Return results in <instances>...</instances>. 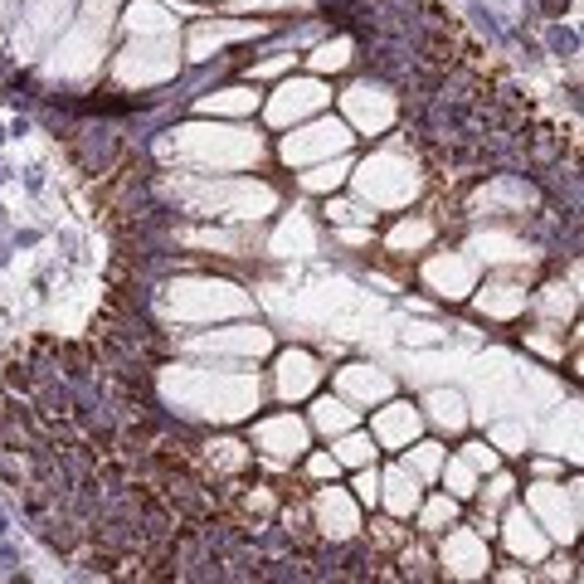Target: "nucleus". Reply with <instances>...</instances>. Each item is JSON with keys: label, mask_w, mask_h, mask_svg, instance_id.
<instances>
[{"label": "nucleus", "mask_w": 584, "mask_h": 584, "mask_svg": "<svg viewBox=\"0 0 584 584\" xmlns=\"http://www.w3.org/2000/svg\"><path fill=\"white\" fill-rule=\"evenodd\" d=\"M73 404H78V399H73L69 385H44V390H39V409H44V419H69Z\"/></svg>", "instance_id": "f257e3e1"}, {"label": "nucleus", "mask_w": 584, "mask_h": 584, "mask_svg": "<svg viewBox=\"0 0 584 584\" xmlns=\"http://www.w3.org/2000/svg\"><path fill=\"white\" fill-rule=\"evenodd\" d=\"M550 49H555V54H565V59H570L574 49H579V39H574L570 30H560V25H555V30H550Z\"/></svg>", "instance_id": "f03ea898"}, {"label": "nucleus", "mask_w": 584, "mask_h": 584, "mask_svg": "<svg viewBox=\"0 0 584 584\" xmlns=\"http://www.w3.org/2000/svg\"><path fill=\"white\" fill-rule=\"evenodd\" d=\"M472 20H477V30H487V34H502L497 15H492V10H482V5H472Z\"/></svg>", "instance_id": "7ed1b4c3"}, {"label": "nucleus", "mask_w": 584, "mask_h": 584, "mask_svg": "<svg viewBox=\"0 0 584 584\" xmlns=\"http://www.w3.org/2000/svg\"><path fill=\"white\" fill-rule=\"evenodd\" d=\"M34 380H39V375H34L30 365H10V385H15V390H30Z\"/></svg>", "instance_id": "20e7f679"}, {"label": "nucleus", "mask_w": 584, "mask_h": 584, "mask_svg": "<svg viewBox=\"0 0 584 584\" xmlns=\"http://www.w3.org/2000/svg\"><path fill=\"white\" fill-rule=\"evenodd\" d=\"M546 5V15H560V10H570V0H541Z\"/></svg>", "instance_id": "39448f33"}, {"label": "nucleus", "mask_w": 584, "mask_h": 584, "mask_svg": "<svg viewBox=\"0 0 584 584\" xmlns=\"http://www.w3.org/2000/svg\"><path fill=\"white\" fill-rule=\"evenodd\" d=\"M5 176H10V171H5V166H0V180H5Z\"/></svg>", "instance_id": "423d86ee"}, {"label": "nucleus", "mask_w": 584, "mask_h": 584, "mask_svg": "<svg viewBox=\"0 0 584 584\" xmlns=\"http://www.w3.org/2000/svg\"><path fill=\"white\" fill-rule=\"evenodd\" d=\"M0 141H5V127H0Z\"/></svg>", "instance_id": "0eeeda50"}]
</instances>
